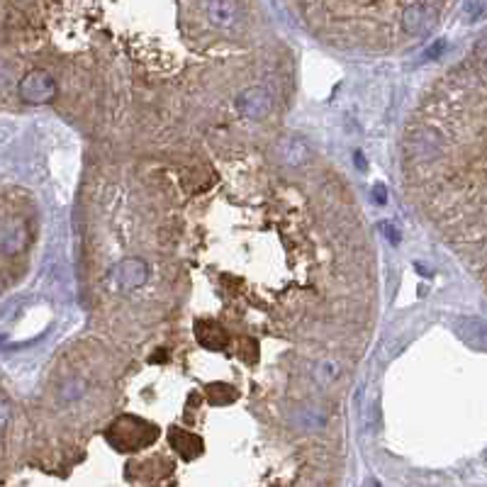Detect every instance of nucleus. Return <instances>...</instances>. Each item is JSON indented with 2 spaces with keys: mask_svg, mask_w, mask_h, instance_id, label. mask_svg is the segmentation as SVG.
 <instances>
[{
  "mask_svg": "<svg viewBox=\"0 0 487 487\" xmlns=\"http://www.w3.org/2000/svg\"><path fill=\"white\" fill-rule=\"evenodd\" d=\"M309 29L329 42L368 49L407 44L431 32L454 0H295Z\"/></svg>",
  "mask_w": 487,
  "mask_h": 487,
  "instance_id": "1",
  "label": "nucleus"
},
{
  "mask_svg": "<svg viewBox=\"0 0 487 487\" xmlns=\"http://www.w3.org/2000/svg\"><path fill=\"white\" fill-rule=\"evenodd\" d=\"M56 93H59L56 78L49 76L44 68H34V71H29L27 76L20 81V98H22L24 102H32V105L54 100Z\"/></svg>",
  "mask_w": 487,
  "mask_h": 487,
  "instance_id": "2",
  "label": "nucleus"
},
{
  "mask_svg": "<svg viewBox=\"0 0 487 487\" xmlns=\"http://www.w3.org/2000/svg\"><path fill=\"white\" fill-rule=\"evenodd\" d=\"M454 329L465 343H470L473 348H480V351H487V322L478 317H461L454 324Z\"/></svg>",
  "mask_w": 487,
  "mask_h": 487,
  "instance_id": "3",
  "label": "nucleus"
}]
</instances>
